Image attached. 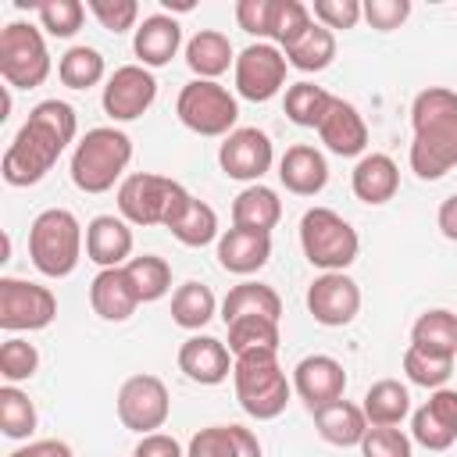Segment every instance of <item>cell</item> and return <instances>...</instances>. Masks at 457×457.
Returning <instances> with one entry per match:
<instances>
[{"instance_id":"30bf717a","label":"cell","mask_w":457,"mask_h":457,"mask_svg":"<svg viewBox=\"0 0 457 457\" xmlns=\"http://www.w3.org/2000/svg\"><path fill=\"white\" fill-rule=\"evenodd\" d=\"M57 318L54 289L25 278H0V328L4 332H39Z\"/></svg>"},{"instance_id":"f907efd6","label":"cell","mask_w":457,"mask_h":457,"mask_svg":"<svg viewBox=\"0 0 457 457\" xmlns=\"http://www.w3.org/2000/svg\"><path fill=\"white\" fill-rule=\"evenodd\" d=\"M132 457H186L179 439L168 436V432H150V436H139Z\"/></svg>"},{"instance_id":"5bb4252c","label":"cell","mask_w":457,"mask_h":457,"mask_svg":"<svg viewBox=\"0 0 457 457\" xmlns=\"http://www.w3.org/2000/svg\"><path fill=\"white\" fill-rule=\"evenodd\" d=\"M271 161H275V146H271L268 132H261L253 125L228 132L218 146V164L236 182H250V186L261 182L271 171Z\"/></svg>"},{"instance_id":"74e56055","label":"cell","mask_w":457,"mask_h":457,"mask_svg":"<svg viewBox=\"0 0 457 457\" xmlns=\"http://www.w3.org/2000/svg\"><path fill=\"white\" fill-rule=\"evenodd\" d=\"M125 271H129V278H132V286L139 293V303H154V300L171 293V264L164 257H157V253L132 257L125 264Z\"/></svg>"},{"instance_id":"f5cc1de1","label":"cell","mask_w":457,"mask_h":457,"mask_svg":"<svg viewBox=\"0 0 457 457\" xmlns=\"http://www.w3.org/2000/svg\"><path fill=\"white\" fill-rule=\"evenodd\" d=\"M436 225H439V232H443L450 243H457V193L446 196V200L439 204V211H436Z\"/></svg>"},{"instance_id":"3957f363","label":"cell","mask_w":457,"mask_h":457,"mask_svg":"<svg viewBox=\"0 0 457 457\" xmlns=\"http://www.w3.org/2000/svg\"><path fill=\"white\" fill-rule=\"evenodd\" d=\"M232 386H236L239 407L257 421L278 418L293 396V378H286L278 364V350L239 353L232 364Z\"/></svg>"},{"instance_id":"f1b7e54d","label":"cell","mask_w":457,"mask_h":457,"mask_svg":"<svg viewBox=\"0 0 457 457\" xmlns=\"http://www.w3.org/2000/svg\"><path fill=\"white\" fill-rule=\"evenodd\" d=\"M278 218H282V200H278L275 189H268L261 182L246 186L232 200V225L236 228H250V232H268L271 236V228L278 225Z\"/></svg>"},{"instance_id":"d6986e66","label":"cell","mask_w":457,"mask_h":457,"mask_svg":"<svg viewBox=\"0 0 457 457\" xmlns=\"http://www.w3.org/2000/svg\"><path fill=\"white\" fill-rule=\"evenodd\" d=\"M86 257L104 271V268H125L132 261V228L125 218L114 214H96L86 225Z\"/></svg>"},{"instance_id":"1f68e13d","label":"cell","mask_w":457,"mask_h":457,"mask_svg":"<svg viewBox=\"0 0 457 457\" xmlns=\"http://www.w3.org/2000/svg\"><path fill=\"white\" fill-rule=\"evenodd\" d=\"M411 346H421V350L443 353V357H457V314L446 307H432V311L418 314V321L411 325Z\"/></svg>"},{"instance_id":"ba28073f","label":"cell","mask_w":457,"mask_h":457,"mask_svg":"<svg viewBox=\"0 0 457 457\" xmlns=\"http://www.w3.org/2000/svg\"><path fill=\"white\" fill-rule=\"evenodd\" d=\"M50 50L32 21H7L0 29V79L11 89H36L50 79Z\"/></svg>"},{"instance_id":"7402d4cb","label":"cell","mask_w":457,"mask_h":457,"mask_svg":"<svg viewBox=\"0 0 457 457\" xmlns=\"http://www.w3.org/2000/svg\"><path fill=\"white\" fill-rule=\"evenodd\" d=\"M278 179H282V186H286L289 193H296V196H318V193L325 189V182H328V161H325V154H321L318 146L296 143V146H289V150L282 154V161H278Z\"/></svg>"},{"instance_id":"8992f818","label":"cell","mask_w":457,"mask_h":457,"mask_svg":"<svg viewBox=\"0 0 457 457\" xmlns=\"http://www.w3.org/2000/svg\"><path fill=\"white\" fill-rule=\"evenodd\" d=\"M193 193L168 179V175H154V171H132L121 179L118 186V214L129 225H164L179 214V207L189 200Z\"/></svg>"},{"instance_id":"44dd1931","label":"cell","mask_w":457,"mask_h":457,"mask_svg":"<svg viewBox=\"0 0 457 457\" xmlns=\"http://www.w3.org/2000/svg\"><path fill=\"white\" fill-rule=\"evenodd\" d=\"M89 307L104 321H129L139 307V293L125 268H104L89 282Z\"/></svg>"},{"instance_id":"e0dca14e","label":"cell","mask_w":457,"mask_h":457,"mask_svg":"<svg viewBox=\"0 0 457 457\" xmlns=\"http://www.w3.org/2000/svg\"><path fill=\"white\" fill-rule=\"evenodd\" d=\"M411 439L425 450H450L457 443V389H432L411 418Z\"/></svg>"},{"instance_id":"52a82bcc","label":"cell","mask_w":457,"mask_h":457,"mask_svg":"<svg viewBox=\"0 0 457 457\" xmlns=\"http://www.w3.org/2000/svg\"><path fill=\"white\" fill-rule=\"evenodd\" d=\"M300 250L321 271H346L357 261V228L332 207H311L300 218Z\"/></svg>"},{"instance_id":"2e32d148","label":"cell","mask_w":457,"mask_h":457,"mask_svg":"<svg viewBox=\"0 0 457 457\" xmlns=\"http://www.w3.org/2000/svg\"><path fill=\"white\" fill-rule=\"evenodd\" d=\"M343 389H346V371L328 353H311L293 368V393L311 407V414L343 400Z\"/></svg>"},{"instance_id":"8d00e7d4","label":"cell","mask_w":457,"mask_h":457,"mask_svg":"<svg viewBox=\"0 0 457 457\" xmlns=\"http://www.w3.org/2000/svg\"><path fill=\"white\" fill-rule=\"evenodd\" d=\"M104 75H107V64L96 46H68L57 61V79L68 89H93L96 82H104Z\"/></svg>"},{"instance_id":"d590c367","label":"cell","mask_w":457,"mask_h":457,"mask_svg":"<svg viewBox=\"0 0 457 457\" xmlns=\"http://www.w3.org/2000/svg\"><path fill=\"white\" fill-rule=\"evenodd\" d=\"M332 100H336V96H332L328 89L314 86V82H293V86L286 89L282 107H286V118H289L293 125H300V129H318L321 118L328 114Z\"/></svg>"},{"instance_id":"cb8c5ba5","label":"cell","mask_w":457,"mask_h":457,"mask_svg":"<svg viewBox=\"0 0 457 457\" xmlns=\"http://www.w3.org/2000/svg\"><path fill=\"white\" fill-rule=\"evenodd\" d=\"M350 189L361 204H389L400 189V168L389 154H364L350 171Z\"/></svg>"},{"instance_id":"60d3db41","label":"cell","mask_w":457,"mask_h":457,"mask_svg":"<svg viewBox=\"0 0 457 457\" xmlns=\"http://www.w3.org/2000/svg\"><path fill=\"white\" fill-rule=\"evenodd\" d=\"M228 328V350L232 357L239 353H250V350H278V321L271 318H239Z\"/></svg>"},{"instance_id":"d4e9b609","label":"cell","mask_w":457,"mask_h":457,"mask_svg":"<svg viewBox=\"0 0 457 457\" xmlns=\"http://www.w3.org/2000/svg\"><path fill=\"white\" fill-rule=\"evenodd\" d=\"M182 46V25L171 14H150L132 36V50L143 68H164Z\"/></svg>"},{"instance_id":"836d02e7","label":"cell","mask_w":457,"mask_h":457,"mask_svg":"<svg viewBox=\"0 0 457 457\" xmlns=\"http://www.w3.org/2000/svg\"><path fill=\"white\" fill-rule=\"evenodd\" d=\"M282 54H286L289 68H296V71H325L336 61V32L311 21V29Z\"/></svg>"},{"instance_id":"9c48e42d","label":"cell","mask_w":457,"mask_h":457,"mask_svg":"<svg viewBox=\"0 0 457 457\" xmlns=\"http://www.w3.org/2000/svg\"><path fill=\"white\" fill-rule=\"evenodd\" d=\"M175 114L179 121L196 132V136H228L236 132V118H239V104L236 96L221 86V82H211V79H193L179 89V100H175Z\"/></svg>"},{"instance_id":"f35d334b","label":"cell","mask_w":457,"mask_h":457,"mask_svg":"<svg viewBox=\"0 0 457 457\" xmlns=\"http://www.w3.org/2000/svg\"><path fill=\"white\" fill-rule=\"evenodd\" d=\"M36 403L18 386H0V432L7 439H29L36 432Z\"/></svg>"},{"instance_id":"4316f807","label":"cell","mask_w":457,"mask_h":457,"mask_svg":"<svg viewBox=\"0 0 457 457\" xmlns=\"http://www.w3.org/2000/svg\"><path fill=\"white\" fill-rule=\"evenodd\" d=\"M239 318H271L278 321L282 318V296L264 286V282H239L228 289V296L221 300V321L232 325Z\"/></svg>"},{"instance_id":"4fadbf2b","label":"cell","mask_w":457,"mask_h":457,"mask_svg":"<svg viewBox=\"0 0 457 457\" xmlns=\"http://www.w3.org/2000/svg\"><path fill=\"white\" fill-rule=\"evenodd\" d=\"M157 100V79L150 68L143 64H121L107 75V86H104V114L114 118V121H136L143 118Z\"/></svg>"},{"instance_id":"db71d44e","label":"cell","mask_w":457,"mask_h":457,"mask_svg":"<svg viewBox=\"0 0 457 457\" xmlns=\"http://www.w3.org/2000/svg\"><path fill=\"white\" fill-rule=\"evenodd\" d=\"M164 11H193V0H161Z\"/></svg>"},{"instance_id":"b9f144b4","label":"cell","mask_w":457,"mask_h":457,"mask_svg":"<svg viewBox=\"0 0 457 457\" xmlns=\"http://www.w3.org/2000/svg\"><path fill=\"white\" fill-rule=\"evenodd\" d=\"M403 375L421 389H443L446 378L453 375V357L428 353L421 346H407L403 350Z\"/></svg>"},{"instance_id":"c3c4849f","label":"cell","mask_w":457,"mask_h":457,"mask_svg":"<svg viewBox=\"0 0 457 457\" xmlns=\"http://www.w3.org/2000/svg\"><path fill=\"white\" fill-rule=\"evenodd\" d=\"M311 14L325 29H353L364 18L361 14V0H314Z\"/></svg>"},{"instance_id":"e575fe53","label":"cell","mask_w":457,"mask_h":457,"mask_svg":"<svg viewBox=\"0 0 457 457\" xmlns=\"http://www.w3.org/2000/svg\"><path fill=\"white\" fill-rule=\"evenodd\" d=\"M214 311H218V300L204 282H182L171 293V321L186 332H200L214 318Z\"/></svg>"},{"instance_id":"bcb514c9","label":"cell","mask_w":457,"mask_h":457,"mask_svg":"<svg viewBox=\"0 0 457 457\" xmlns=\"http://www.w3.org/2000/svg\"><path fill=\"white\" fill-rule=\"evenodd\" d=\"M86 11L114 36L129 32V29H139L136 18H139V4L136 0H86Z\"/></svg>"},{"instance_id":"ee69618b","label":"cell","mask_w":457,"mask_h":457,"mask_svg":"<svg viewBox=\"0 0 457 457\" xmlns=\"http://www.w3.org/2000/svg\"><path fill=\"white\" fill-rule=\"evenodd\" d=\"M36 368H39V350L29 339H18V336L4 339V346H0V375H4L7 386H18V382L32 378Z\"/></svg>"},{"instance_id":"f546056e","label":"cell","mask_w":457,"mask_h":457,"mask_svg":"<svg viewBox=\"0 0 457 457\" xmlns=\"http://www.w3.org/2000/svg\"><path fill=\"white\" fill-rule=\"evenodd\" d=\"M314 428L332 446H361V439L368 432V418H364L361 403L336 400V403L314 411Z\"/></svg>"},{"instance_id":"ffe728a7","label":"cell","mask_w":457,"mask_h":457,"mask_svg":"<svg viewBox=\"0 0 457 457\" xmlns=\"http://www.w3.org/2000/svg\"><path fill=\"white\" fill-rule=\"evenodd\" d=\"M318 136H321V143H325L336 157H364L368 125H364L361 111H357L350 100H343V96L332 100L328 114H325L321 125H318Z\"/></svg>"},{"instance_id":"9a60e30c","label":"cell","mask_w":457,"mask_h":457,"mask_svg":"<svg viewBox=\"0 0 457 457\" xmlns=\"http://www.w3.org/2000/svg\"><path fill=\"white\" fill-rule=\"evenodd\" d=\"M307 311L325 328H343L361 311V286L346 271H321L307 286Z\"/></svg>"},{"instance_id":"7a4b0ae2","label":"cell","mask_w":457,"mask_h":457,"mask_svg":"<svg viewBox=\"0 0 457 457\" xmlns=\"http://www.w3.org/2000/svg\"><path fill=\"white\" fill-rule=\"evenodd\" d=\"M411 171L421 182H436L457 168V93L428 86L411 104Z\"/></svg>"},{"instance_id":"5b68a950","label":"cell","mask_w":457,"mask_h":457,"mask_svg":"<svg viewBox=\"0 0 457 457\" xmlns=\"http://www.w3.org/2000/svg\"><path fill=\"white\" fill-rule=\"evenodd\" d=\"M82 243L86 232L68 207L39 211L29 225V257L46 278H68L82 261Z\"/></svg>"},{"instance_id":"277c9868","label":"cell","mask_w":457,"mask_h":457,"mask_svg":"<svg viewBox=\"0 0 457 457\" xmlns=\"http://www.w3.org/2000/svg\"><path fill=\"white\" fill-rule=\"evenodd\" d=\"M129 161H132L129 132L114 125H96L71 150V182L82 193H107L114 189V182L121 186Z\"/></svg>"},{"instance_id":"7bdbcfd3","label":"cell","mask_w":457,"mask_h":457,"mask_svg":"<svg viewBox=\"0 0 457 457\" xmlns=\"http://www.w3.org/2000/svg\"><path fill=\"white\" fill-rule=\"evenodd\" d=\"M36 14H39V29H46L57 39H71L86 21V4L82 0H43Z\"/></svg>"},{"instance_id":"816d5d0a","label":"cell","mask_w":457,"mask_h":457,"mask_svg":"<svg viewBox=\"0 0 457 457\" xmlns=\"http://www.w3.org/2000/svg\"><path fill=\"white\" fill-rule=\"evenodd\" d=\"M7 457H75V453H71V446H68L64 439H36V443L18 446V450L7 453Z\"/></svg>"},{"instance_id":"484cf974","label":"cell","mask_w":457,"mask_h":457,"mask_svg":"<svg viewBox=\"0 0 457 457\" xmlns=\"http://www.w3.org/2000/svg\"><path fill=\"white\" fill-rule=\"evenodd\" d=\"M186 457H261V439L243 425H211L189 439Z\"/></svg>"},{"instance_id":"f6af8a7d","label":"cell","mask_w":457,"mask_h":457,"mask_svg":"<svg viewBox=\"0 0 457 457\" xmlns=\"http://www.w3.org/2000/svg\"><path fill=\"white\" fill-rule=\"evenodd\" d=\"M414 453V439L407 432H400L396 425L382 428V425H368L364 439H361V457H411Z\"/></svg>"},{"instance_id":"681fc988","label":"cell","mask_w":457,"mask_h":457,"mask_svg":"<svg viewBox=\"0 0 457 457\" xmlns=\"http://www.w3.org/2000/svg\"><path fill=\"white\" fill-rule=\"evenodd\" d=\"M236 21L243 32L257 36V43L268 39V21H271V0H239L236 4Z\"/></svg>"},{"instance_id":"7dc6e473","label":"cell","mask_w":457,"mask_h":457,"mask_svg":"<svg viewBox=\"0 0 457 457\" xmlns=\"http://www.w3.org/2000/svg\"><path fill=\"white\" fill-rule=\"evenodd\" d=\"M361 14L371 29L378 32H393L411 18V0H364Z\"/></svg>"},{"instance_id":"7c38bea8","label":"cell","mask_w":457,"mask_h":457,"mask_svg":"<svg viewBox=\"0 0 457 457\" xmlns=\"http://www.w3.org/2000/svg\"><path fill=\"white\" fill-rule=\"evenodd\" d=\"M171 414V396L168 386L157 375H132L118 389V421L129 432L150 436L157 432Z\"/></svg>"},{"instance_id":"4dcf8cb0","label":"cell","mask_w":457,"mask_h":457,"mask_svg":"<svg viewBox=\"0 0 457 457\" xmlns=\"http://www.w3.org/2000/svg\"><path fill=\"white\" fill-rule=\"evenodd\" d=\"M361 411H364L368 425H382V428L400 425L411 414V393L396 378H378V382L368 386V393L361 400Z\"/></svg>"},{"instance_id":"ac0fdd59","label":"cell","mask_w":457,"mask_h":457,"mask_svg":"<svg viewBox=\"0 0 457 457\" xmlns=\"http://www.w3.org/2000/svg\"><path fill=\"white\" fill-rule=\"evenodd\" d=\"M232 350L214 336H189L179 346V371L200 386H221L232 375Z\"/></svg>"},{"instance_id":"8fae6325","label":"cell","mask_w":457,"mask_h":457,"mask_svg":"<svg viewBox=\"0 0 457 457\" xmlns=\"http://www.w3.org/2000/svg\"><path fill=\"white\" fill-rule=\"evenodd\" d=\"M286 54L275 43H250L246 50L236 54V93L250 104H264L271 96H278V89L286 86Z\"/></svg>"},{"instance_id":"ab89813d","label":"cell","mask_w":457,"mask_h":457,"mask_svg":"<svg viewBox=\"0 0 457 457\" xmlns=\"http://www.w3.org/2000/svg\"><path fill=\"white\" fill-rule=\"evenodd\" d=\"M311 7H303L300 0H271V21H268V39L286 50L293 46L307 29H311Z\"/></svg>"},{"instance_id":"6da1fadb","label":"cell","mask_w":457,"mask_h":457,"mask_svg":"<svg viewBox=\"0 0 457 457\" xmlns=\"http://www.w3.org/2000/svg\"><path fill=\"white\" fill-rule=\"evenodd\" d=\"M79 132V114L64 100H39L25 125L14 132L11 146L4 150V182L7 186H36L46 179V171L61 161L68 143H75Z\"/></svg>"},{"instance_id":"83f0119b","label":"cell","mask_w":457,"mask_h":457,"mask_svg":"<svg viewBox=\"0 0 457 457\" xmlns=\"http://www.w3.org/2000/svg\"><path fill=\"white\" fill-rule=\"evenodd\" d=\"M186 64L196 79H211L218 82V75L228 71V64H236V50L228 43L225 32L218 29H200L189 43H186Z\"/></svg>"},{"instance_id":"603a6c76","label":"cell","mask_w":457,"mask_h":457,"mask_svg":"<svg viewBox=\"0 0 457 457\" xmlns=\"http://www.w3.org/2000/svg\"><path fill=\"white\" fill-rule=\"evenodd\" d=\"M271 257V236L250 232V228H225L218 236V264L232 275H253Z\"/></svg>"},{"instance_id":"d6a6232c","label":"cell","mask_w":457,"mask_h":457,"mask_svg":"<svg viewBox=\"0 0 457 457\" xmlns=\"http://www.w3.org/2000/svg\"><path fill=\"white\" fill-rule=\"evenodd\" d=\"M168 232L182 243V246H207V243H214L221 232H218V214H214V207L211 204H204V200H196V196H189L182 207H179V214L168 221Z\"/></svg>"}]
</instances>
